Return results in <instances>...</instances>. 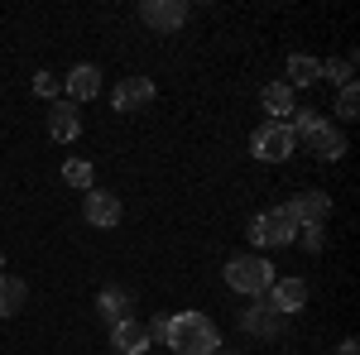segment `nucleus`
Listing matches in <instances>:
<instances>
[{"instance_id": "obj_22", "label": "nucleus", "mask_w": 360, "mask_h": 355, "mask_svg": "<svg viewBox=\"0 0 360 355\" xmlns=\"http://www.w3.org/2000/svg\"><path fill=\"white\" fill-rule=\"evenodd\" d=\"M101 312H106L111 322H120V312H125V293H115V288H106V293H101Z\"/></svg>"}, {"instance_id": "obj_26", "label": "nucleus", "mask_w": 360, "mask_h": 355, "mask_svg": "<svg viewBox=\"0 0 360 355\" xmlns=\"http://www.w3.org/2000/svg\"><path fill=\"white\" fill-rule=\"evenodd\" d=\"M0 269H5V250H0Z\"/></svg>"}, {"instance_id": "obj_10", "label": "nucleus", "mask_w": 360, "mask_h": 355, "mask_svg": "<svg viewBox=\"0 0 360 355\" xmlns=\"http://www.w3.org/2000/svg\"><path fill=\"white\" fill-rule=\"evenodd\" d=\"M49 135L58 144H72V139L82 135V110L72 106V101H53V110H49Z\"/></svg>"}, {"instance_id": "obj_18", "label": "nucleus", "mask_w": 360, "mask_h": 355, "mask_svg": "<svg viewBox=\"0 0 360 355\" xmlns=\"http://www.w3.org/2000/svg\"><path fill=\"white\" fill-rule=\"evenodd\" d=\"M63 183L91 192V164H86V159H68V164H63Z\"/></svg>"}, {"instance_id": "obj_13", "label": "nucleus", "mask_w": 360, "mask_h": 355, "mask_svg": "<svg viewBox=\"0 0 360 355\" xmlns=\"http://www.w3.org/2000/svg\"><path fill=\"white\" fill-rule=\"evenodd\" d=\"M111 346L120 355H144V351H149V331L139 327L135 317H120V322L111 327Z\"/></svg>"}, {"instance_id": "obj_19", "label": "nucleus", "mask_w": 360, "mask_h": 355, "mask_svg": "<svg viewBox=\"0 0 360 355\" xmlns=\"http://www.w3.org/2000/svg\"><path fill=\"white\" fill-rule=\"evenodd\" d=\"M322 77H332L336 86H351L356 82V63H351V58H327V63H322Z\"/></svg>"}, {"instance_id": "obj_15", "label": "nucleus", "mask_w": 360, "mask_h": 355, "mask_svg": "<svg viewBox=\"0 0 360 355\" xmlns=\"http://www.w3.org/2000/svg\"><path fill=\"white\" fill-rule=\"evenodd\" d=\"M259 106L269 110L274 120H283V115H293V86H288V82H269L264 91H259Z\"/></svg>"}, {"instance_id": "obj_7", "label": "nucleus", "mask_w": 360, "mask_h": 355, "mask_svg": "<svg viewBox=\"0 0 360 355\" xmlns=\"http://www.w3.org/2000/svg\"><path fill=\"white\" fill-rule=\"evenodd\" d=\"M139 25L159 29V34H173V29L188 25V5L183 0H144L139 5Z\"/></svg>"}, {"instance_id": "obj_4", "label": "nucleus", "mask_w": 360, "mask_h": 355, "mask_svg": "<svg viewBox=\"0 0 360 355\" xmlns=\"http://www.w3.org/2000/svg\"><path fill=\"white\" fill-rule=\"evenodd\" d=\"M293 149H298V139L288 130V120H264V125L250 135V154H255L259 164H283Z\"/></svg>"}, {"instance_id": "obj_5", "label": "nucleus", "mask_w": 360, "mask_h": 355, "mask_svg": "<svg viewBox=\"0 0 360 355\" xmlns=\"http://www.w3.org/2000/svg\"><path fill=\"white\" fill-rule=\"evenodd\" d=\"M250 245H293V235H298V221L288 212V202L274 207V212H264V217L250 221Z\"/></svg>"}, {"instance_id": "obj_2", "label": "nucleus", "mask_w": 360, "mask_h": 355, "mask_svg": "<svg viewBox=\"0 0 360 355\" xmlns=\"http://www.w3.org/2000/svg\"><path fill=\"white\" fill-rule=\"evenodd\" d=\"M288 130H293V139H303L317 159H327V164L346 154V135H341V130H332V125H327L317 110H307V106L293 110V125H288Z\"/></svg>"}, {"instance_id": "obj_17", "label": "nucleus", "mask_w": 360, "mask_h": 355, "mask_svg": "<svg viewBox=\"0 0 360 355\" xmlns=\"http://www.w3.org/2000/svg\"><path fill=\"white\" fill-rule=\"evenodd\" d=\"M245 331L278 336V312H269V307H250V312H245Z\"/></svg>"}, {"instance_id": "obj_23", "label": "nucleus", "mask_w": 360, "mask_h": 355, "mask_svg": "<svg viewBox=\"0 0 360 355\" xmlns=\"http://www.w3.org/2000/svg\"><path fill=\"white\" fill-rule=\"evenodd\" d=\"M298 235H303L307 250H322V226H298Z\"/></svg>"}, {"instance_id": "obj_20", "label": "nucleus", "mask_w": 360, "mask_h": 355, "mask_svg": "<svg viewBox=\"0 0 360 355\" xmlns=\"http://www.w3.org/2000/svg\"><path fill=\"white\" fill-rule=\"evenodd\" d=\"M356 110H360V86H341V96H336V115L341 120H356Z\"/></svg>"}, {"instance_id": "obj_1", "label": "nucleus", "mask_w": 360, "mask_h": 355, "mask_svg": "<svg viewBox=\"0 0 360 355\" xmlns=\"http://www.w3.org/2000/svg\"><path fill=\"white\" fill-rule=\"evenodd\" d=\"M164 346H173L178 355H217L221 336H217V322L207 312H178V317H168Z\"/></svg>"}, {"instance_id": "obj_9", "label": "nucleus", "mask_w": 360, "mask_h": 355, "mask_svg": "<svg viewBox=\"0 0 360 355\" xmlns=\"http://www.w3.org/2000/svg\"><path fill=\"white\" fill-rule=\"evenodd\" d=\"M82 217H86V226H96V231H111V226H120V197L91 188L86 202H82Z\"/></svg>"}, {"instance_id": "obj_8", "label": "nucleus", "mask_w": 360, "mask_h": 355, "mask_svg": "<svg viewBox=\"0 0 360 355\" xmlns=\"http://www.w3.org/2000/svg\"><path fill=\"white\" fill-rule=\"evenodd\" d=\"M149 101H154V82H149V77H120L115 91H111L115 115H135V110L149 106Z\"/></svg>"}, {"instance_id": "obj_14", "label": "nucleus", "mask_w": 360, "mask_h": 355, "mask_svg": "<svg viewBox=\"0 0 360 355\" xmlns=\"http://www.w3.org/2000/svg\"><path fill=\"white\" fill-rule=\"evenodd\" d=\"M25 278H15V273H0V317H15V312H25Z\"/></svg>"}, {"instance_id": "obj_25", "label": "nucleus", "mask_w": 360, "mask_h": 355, "mask_svg": "<svg viewBox=\"0 0 360 355\" xmlns=\"http://www.w3.org/2000/svg\"><path fill=\"white\" fill-rule=\"evenodd\" d=\"M341 355H360V351H356V341H341Z\"/></svg>"}, {"instance_id": "obj_3", "label": "nucleus", "mask_w": 360, "mask_h": 355, "mask_svg": "<svg viewBox=\"0 0 360 355\" xmlns=\"http://www.w3.org/2000/svg\"><path fill=\"white\" fill-rule=\"evenodd\" d=\"M274 278H278L274 264L259 259V254H236V259L226 264V283H231L236 293H245V298H264Z\"/></svg>"}, {"instance_id": "obj_12", "label": "nucleus", "mask_w": 360, "mask_h": 355, "mask_svg": "<svg viewBox=\"0 0 360 355\" xmlns=\"http://www.w3.org/2000/svg\"><path fill=\"white\" fill-rule=\"evenodd\" d=\"M91 96H101V67L96 63H77L68 72V101L77 106V101H91Z\"/></svg>"}, {"instance_id": "obj_24", "label": "nucleus", "mask_w": 360, "mask_h": 355, "mask_svg": "<svg viewBox=\"0 0 360 355\" xmlns=\"http://www.w3.org/2000/svg\"><path fill=\"white\" fill-rule=\"evenodd\" d=\"M144 331H149V341H154V336L164 341V331H168V317H154V322H149V327H144Z\"/></svg>"}, {"instance_id": "obj_16", "label": "nucleus", "mask_w": 360, "mask_h": 355, "mask_svg": "<svg viewBox=\"0 0 360 355\" xmlns=\"http://www.w3.org/2000/svg\"><path fill=\"white\" fill-rule=\"evenodd\" d=\"M317 77H322V63L317 58H307V53L288 58V86H312Z\"/></svg>"}, {"instance_id": "obj_11", "label": "nucleus", "mask_w": 360, "mask_h": 355, "mask_svg": "<svg viewBox=\"0 0 360 355\" xmlns=\"http://www.w3.org/2000/svg\"><path fill=\"white\" fill-rule=\"evenodd\" d=\"M288 212H293L298 226H322V221L332 217V197L327 192H303V197L288 202Z\"/></svg>"}, {"instance_id": "obj_21", "label": "nucleus", "mask_w": 360, "mask_h": 355, "mask_svg": "<svg viewBox=\"0 0 360 355\" xmlns=\"http://www.w3.org/2000/svg\"><path fill=\"white\" fill-rule=\"evenodd\" d=\"M34 91H39L44 101H58V91H63V82H58L53 72H34Z\"/></svg>"}, {"instance_id": "obj_6", "label": "nucleus", "mask_w": 360, "mask_h": 355, "mask_svg": "<svg viewBox=\"0 0 360 355\" xmlns=\"http://www.w3.org/2000/svg\"><path fill=\"white\" fill-rule=\"evenodd\" d=\"M264 298H269L264 302L269 312H278V317H298V312L307 307V283L303 278H274Z\"/></svg>"}]
</instances>
